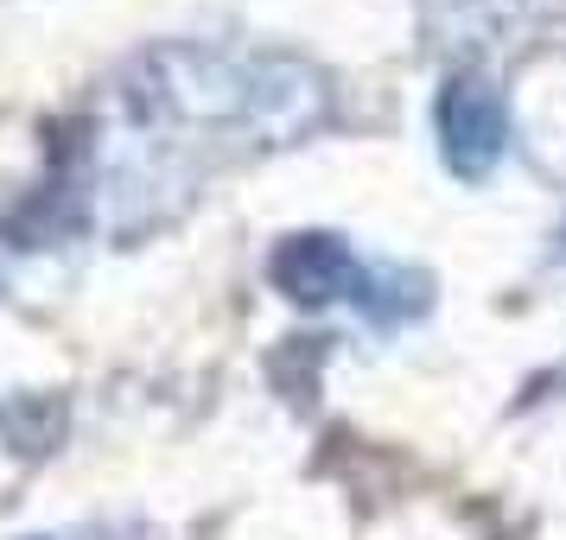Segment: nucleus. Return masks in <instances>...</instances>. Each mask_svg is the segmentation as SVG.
<instances>
[{
  "mask_svg": "<svg viewBox=\"0 0 566 540\" xmlns=\"http://www.w3.org/2000/svg\"><path fill=\"white\" fill-rule=\"evenodd\" d=\"M274 286L306 306H325L337 293H357V261L337 235H293L274 255Z\"/></svg>",
  "mask_w": 566,
  "mask_h": 540,
  "instance_id": "f03ea898",
  "label": "nucleus"
},
{
  "mask_svg": "<svg viewBox=\"0 0 566 540\" xmlns=\"http://www.w3.org/2000/svg\"><path fill=\"white\" fill-rule=\"evenodd\" d=\"M439 147L459 179H484L510 147V103L490 83H452L439 96Z\"/></svg>",
  "mask_w": 566,
  "mask_h": 540,
  "instance_id": "f257e3e1",
  "label": "nucleus"
}]
</instances>
